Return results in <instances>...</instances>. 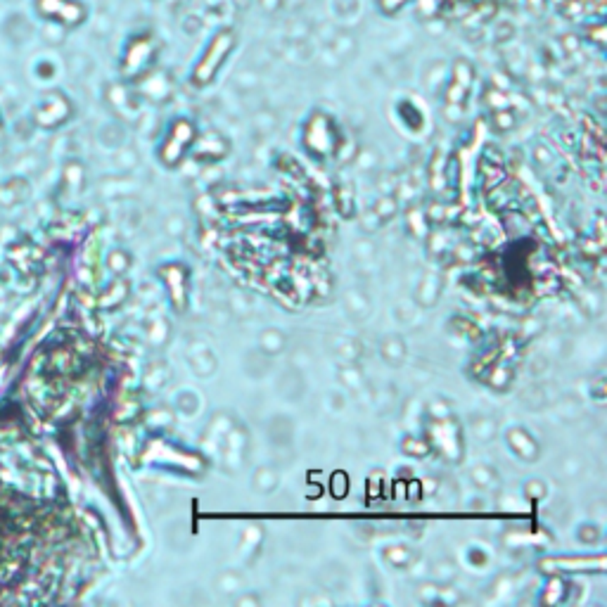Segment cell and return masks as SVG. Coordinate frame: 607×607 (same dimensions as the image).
I'll return each mask as SVG.
<instances>
[{"instance_id": "obj_1", "label": "cell", "mask_w": 607, "mask_h": 607, "mask_svg": "<svg viewBox=\"0 0 607 607\" xmlns=\"http://www.w3.org/2000/svg\"><path fill=\"white\" fill-rule=\"evenodd\" d=\"M46 510L0 484V603L31 601V591L46 588Z\"/></svg>"}]
</instances>
